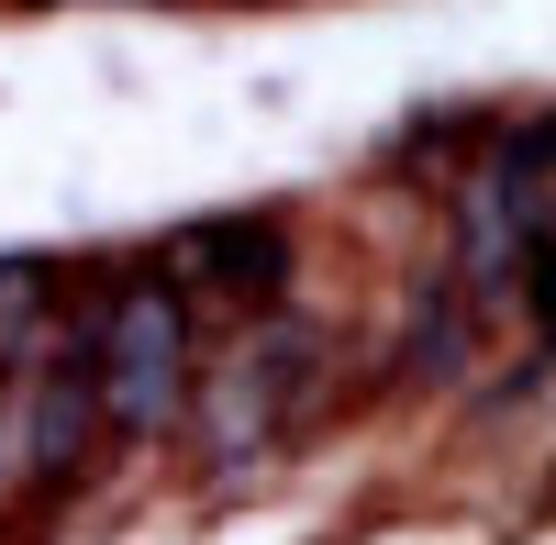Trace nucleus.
Returning <instances> with one entry per match:
<instances>
[{
    "label": "nucleus",
    "mask_w": 556,
    "mask_h": 545,
    "mask_svg": "<svg viewBox=\"0 0 556 545\" xmlns=\"http://www.w3.org/2000/svg\"><path fill=\"white\" fill-rule=\"evenodd\" d=\"M89 413H101L123 445H156L178 413H190V301L167 279H123L89 324Z\"/></svg>",
    "instance_id": "obj_1"
},
{
    "label": "nucleus",
    "mask_w": 556,
    "mask_h": 545,
    "mask_svg": "<svg viewBox=\"0 0 556 545\" xmlns=\"http://www.w3.org/2000/svg\"><path fill=\"white\" fill-rule=\"evenodd\" d=\"M312 368H323V345L267 312L256 334H235V356H223L212 379H190V413H178V423H201V457L212 468H245V457H267V445L301 423Z\"/></svg>",
    "instance_id": "obj_2"
},
{
    "label": "nucleus",
    "mask_w": 556,
    "mask_h": 545,
    "mask_svg": "<svg viewBox=\"0 0 556 545\" xmlns=\"http://www.w3.org/2000/svg\"><path fill=\"white\" fill-rule=\"evenodd\" d=\"M156 279L178 290H212V301H235V312H267L278 290H290V235L278 223H190V235L167 245V267Z\"/></svg>",
    "instance_id": "obj_3"
}]
</instances>
